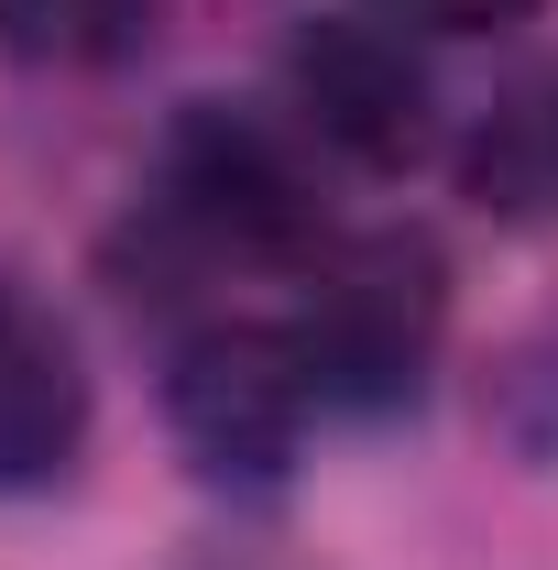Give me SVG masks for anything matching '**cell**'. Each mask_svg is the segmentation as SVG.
Returning a JSON list of instances; mask_svg holds the SVG:
<instances>
[{"instance_id":"1","label":"cell","mask_w":558,"mask_h":570,"mask_svg":"<svg viewBox=\"0 0 558 570\" xmlns=\"http://www.w3.org/2000/svg\"><path fill=\"white\" fill-rule=\"evenodd\" d=\"M438 318H449V285L417 230L329 242L307 264V307H296V352L318 373V406H350V417L406 406L438 362Z\"/></svg>"},{"instance_id":"2","label":"cell","mask_w":558,"mask_h":570,"mask_svg":"<svg viewBox=\"0 0 558 570\" xmlns=\"http://www.w3.org/2000/svg\"><path fill=\"white\" fill-rule=\"evenodd\" d=\"M153 209L209 264H318L329 253V219H318V187H307L296 142L275 121H252V110H219V99H198L165 132Z\"/></svg>"},{"instance_id":"3","label":"cell","mask_w":558,"mask_h":570,"mask_svg":"<svg viewBox=\"0 0 558 570\" xmlns=\"http://www.w3.org/2000/svg\"><path fill=\"white\" fill-rule=\"evenodd\" d=\"M165 417L209 483H275L318 417V373L296 352V318H209L165 362Z\"/></svg>"},{"instance_id":"4","label":"cell","mask_w":558,"mask_h":570,"mask_svg":"<svg viewBox=\"0 0 558 570\" xmlns=\"http://www.w3.org/2000/svg\"><path fill=\"white\" fill-rule=\"evenodd\" d=\"M285 77H296L307 132L340 142L350 165L395 176V165L427 154V67H417V45H406L383 11H318V22L296 33Z\"/></svg>"},{"instance_id":"5","label":"cell","mask_w":558,"mask_h":570,"mask_svg":"<svg viewBox=\"0 0 558 570\" xmlns=\"http://www.w3.org/2000/svg\"><path fill=\"white\" fill-rule=\"evenodd\" d=\"M88 439V373H77L67 330L33 307V285L0 275V494L56 483Z\"/></svg>"},{"instance_id":"6","label":"cell","mask_w":558,"mask_h":570,"mask_svg":"<svg viewBox=\"0 0 558 570\" xmlns=\"http://www.w3.org/2000/svg\"><path fill=\"white\" fill-rule=\"evenodd\" d=\"M165 0H0V56L44 77H88L153 45Z\"/></svg>"},{"instance_id":"7","label":"cell","mask_w":558,"mask_h":570,"mask_svg":"<svg viewBox=\"0 0 558 570\" xmlns=\"http://www.w3.org/2000/svg\"><path fill=\"white\" fill-rule=\"evenodd\" d=\"M383 22H406V33H504V22H526L537 0H372Z\"/></svg>"},{"instance_id":"8","label":"cell","mask_w":558,"mask_h":570,"mask_svg":"<svg viewBox=\"0 0 558 570\" xmlns=\"http://www.w3.org/2000/svg\"><path fill=\"white\" fill-rule=\"evenodd\" d=\"M537 176H548V198H558V99L537 110Z\"/></svg>"}]
</instances>
